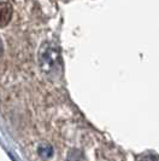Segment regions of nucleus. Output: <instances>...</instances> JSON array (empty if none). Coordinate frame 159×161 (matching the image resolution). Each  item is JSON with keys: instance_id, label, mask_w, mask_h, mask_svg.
<instances>
[{"instance_id": "obj_4", "label": "nucleus", "mask_w": 159, "mask_h": 161, "mask_svg": "<svg viewBox=\"0 0 159 161\" xmlns=\"http://www.w3.org/2000/svg\"><path fill=\"white\" fill-rule=\"evenodd\" d=\"M1 52H3V45H1V41H0V55H1Z\"/></svg>"}, {"instance_id": "obj_1", "label": "nucleus", "mask_w": 159, "mask_h": 161, "mask_svg": "<svg viewBox=\"0 0 159 161\" xmlns=\"http://www.w3.org/2000/svg\"><path fill=\"white\" fill-rule=\"evenodd\" d=\"M39 65L45 74H52L60 67L59 48L52 42H44L39 50Z\"/></svg>"}, {"instance_id": "obj_2", "label": "nucleus", "mask_w": 159, "mask_h": 161, "mask_svg": "<svg viewBox=\"0 0 159 161\" xmlns=\"http://www.w3.org/2000/svg\"><path fill=\"white\" fill-rule=\"evenodd\" d=\"M12 17V8L8 3L0 4V28L6 27Z\"/></svg>"}, {"instance_id": "obj_3", "label": "nucleus", "mask_w": 159, "mask_h": 161, "mask_svg": "<svg viewBox=\"0 0 159 161\" xmlns=\"http://www.w3.org/2000/svg\"><path fill=\"white\" fill-rule=\"evenodd\" d=\"M137 161H159V158L153 155V154H147V155H143L141 158H139Z\"/></svg>"}]
</instances>
